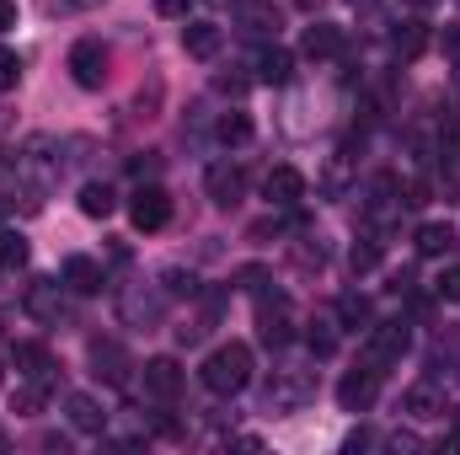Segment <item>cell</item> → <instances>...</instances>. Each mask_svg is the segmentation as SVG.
Listing matches in <instances>:
<instances>
[{"mask_svg": "<svg viewBox=\"0 0 460 455\" xmlns=\"http://www.w3.org/2000/svg\"><path fill=\"white\" fill-rule=\"evenodd\" d=\"M199 380H204V391H215V397H241V391L252 386V348H246V343H220V348L204 359Z\"/></svg>", "mask_w": 460, "mask_h": 455, "instance_id": "6da1fadb", "label": "cell"}, {"mask_svg": "<svg viewBox=\"0 0 460 455\" xmlns=\"http://www.w3.org/2000/svg\"><path fill=\"white\" fill-rule=\"evenodd\" d=\"M16 177H22L32 193L54 188V183H59V145H54L49 134H32V139L22 145V156H16Z\"/></svg>", "mask_w": 460, "mask_h": 455, "instance_id": "7a4b0ae2", "label": "cell"}, {"mask_svg": "<svg viewBox=\"0 0 460 455\" xmlns=\"http://www.w3.org/2000/svg\"><path fill=\"white\" fill-rule=\"evenodd\" d=\"M412 348V333H407V322H375L369 333H364V370H375V375H385L402 353Z\"/></svg>", "mask_w": 460, "mask_h": 455, "instance_id": "3957f363", "label": "cell"}, {"mask_svg": "<svg viewBox=\"0 0 460 455\" xmlns=\"http://www.w3.org/2000/svg\"><path fill=\"white\" fill-rule=\"evenodd\" d=\"M166 306H172V295L166 290H155V284H123L118 290V317H123V327H155L161 317H166Z\"/></svg>", "mask_w": 460, "mask_h": 455, "instance_id": "277c9868", "label": "cell"}, {"mask_svg": "<svg viewBox=\"0 0 460 455\" xmlns=\"http://www.w3.org/2000/svg\"><path fill=\"white\" fill-rule=\"evenodd\" d=\"M257 338L268 343V348H289V338H295V306H289V295H279V290L257 295Z\"/></svg>", "mask_w": 460, "mask_h": 455, "instance_id": "5b68a950", "label": "cell"}, {"mask_svg": "<svg viewBox=\"0 0 460 455\" xmlns=\"http://www.w3.org/2000/svg\"><path fill=\"white\" fill-rule=\"evenodd\" d=\"M311 397H316V375L311 370H273V380L262 391L268 413H300Z\"/></svg>", "mask_w": 460, "mask_h": 455, "instance_id": "8992f818", "label": "cell"}, {"mask_svg": "<svg viewBox=\"0 0 460 455\" xmlns=\"http://www.w3.org/2000/svg\"><path fill=\"white\" fill-rule=\"evenodd\" d=\"M22 311L32 317V322H49V327H59L65 322V279H27V290H22Z\"/></svg>", "mask_w": 460, "mask_h": 455, "instance_id": "52a82bcc", "label": "cell"}, {"mask_svg": "<svg viewBox=\"0 0 460 455\" xmlns=\"http://www.w3.org/2000/svg\"><path fill=\"white\" fill-rule=\"evenodd\" d=\"M70 76H75V86L102 92V86H108V49H102L97 38H81V43L70 49Z\"/></svg>", "mask_w": 460, "mask_h": 455, "instance_id": "ba28073f", "label": "cell"}, {"mask_svg": "<svg viewBox=\"0 0 460 455\" xmlns=\"http://www.w3.org/2000/svg\"><path fill=\"white\" fill-rule=\"evenodd\" d=\"M204 188H209V199H215L220 210H235V204L246 199V166H235V161H215V166L204 172Z\"/></svg>", "mask_w": 460, "mask_h": 455, "instance_id": "9c48e42d", "label": "cell"}, {"mask_svg": "<svg viewBox=\"0 0 460 455\" xmlns=\"http://www.w3.org/2000/svg\"><path fill=\"white\" fill-rule=\"evenodd\" d=\"M128 220L134 230H161L172 220V199H166V188H155V183H145L134 199H128Z\"/></svg>", "mask_w": 460, "mask_h": 455, "instance_id": "30bf717a", "label": "cell"}, {"mask_svg": "<svg viewBox=\"0 0 460 455\" xmlns=\"http://www.w3.org/2000/svg\"><path fill=\"white\" fill-rule=\"evenodd\" d=\"M235 27H241L246 38H279L284 11H279L273 0H235Z\"/></svg>", "mask_w": 460, "mask_h": 455, "instance_id": "8fae6325", "label": "cell"}, {"mask_svg": "<svg viewBox=\"0 0 460 455\" xmlns=\"http://www.w3.org/2000/svg\"><path fill=\"white\" fill-rule=\"evenodd\" d=\"M145 397H155V402H177L182 397V364L172 359V353H161V359H145Z\"/></svg>", "mask_w": 460, "mask_h": 455, "instance_id": "7c38bea8", "label": "cell"}, {"mask_svg": "<svg viewBox=\"0 0 460 455\" xmlns=\"http://www.w3.org/2000/svg\"><path fill=\"white\" fill-rule=\"evenodd\" d=\"M262 199H268L273 210H295V204L305 199V172H295V166H273V172L262 177Z\"/></svg>", "mask_w": 460, "mask_h": 455, "instance_id": "4fadbf2b", "label": "cell"}, {"mask_svg": "<svg viewBox=\"0 0 460 455\" xmlns=\"http://www.w3.org/2000/svg\"><path fill=\"white\" fill-rule=\"evenodd\" d=\"M86 353H92V375H97V380H108V386H123V380H128V353H123V343L92 338Z\"/></svg>", "mask_w": 460, "mask_h": 455, "instance_id": "5bb4252c", "label": "cell"}, {"mask_svg": "<svg viewBox=\"0 0 460 455\" xmlns=\"http://www.w3.org/2000/svg\"><path fill=\"white\" fill-rule=\"evenodd\" d=\"M375 397H380V375H375V370H353V375L338 380V402H343V413H369Z\"/></svg>", "mask_w": 460, "mask_h": 455, "instance_id": "9a60e30c", "label": "cell"}, {"mask_svg": "<svg viewBox=\"0 0 460 455\" xmlns=\"http://www.w3.org/2000/svg\"><path fill=\"white\" fill-rule=\"evenodd\" d=\"M402 407H407V418H418V424H434V418H445V413H450V402H445V391H439L434 380H418V386H407Z\"/></svg>", "mask_w": 460, "mask_h": 455, "instance_id": "2e32d148", "label": "cell"}, {"mask_svg": "<svg viewBox=\"0 0 460 455\" xmlns=\"http://www.w3.org/2000/svg\"><path fill=\"white\" fill-rule=\"evenodd\" d=\"M59 279H65V290H75V295H97L102 284H108V273H102V263L97 257H65V268H59Z\"/></svg>", "mask_w": 460, "mask_h": 455, "instance_id": "e0dca14e", "label": "cell"}, {"mask_svg": "<svg viewBox=\"0 0 460 455\" xmlns=\"http://www.w3.org/2000/svg\"><path fill=\"white\" fill-rule=\"evenodd\" d=\"M11 364H16L22 380H43V386L54 380V353H49L43 343H16V348H11Z\"/></svg>", "mask_w": 460, "mask_h": 455, "instance_id": "ac0fdd59", "label": "cell"}, {"mask_svg": "<svg viewBox=\"0 0 460 455\" xmlns=\"http://www.w3.org/2000/svg\"><path fill=\"white\" fill-rule=\"evenodd\" d=\"M429 43H434V32H429V22H423V16H407V22H396V32H391L396 59H418Z\"/></svg>", "mask_w": 460, "mask_h": 455, "instance_id": "d6986e66", "label": "cell"}, {"mask_svg": "<svg viewBox=\"0 0 460 455\" xmlns=\"http://www.w3.org/2000/svg\"><path fill=\"white\" fill-rule=\"evenodd\" d=\"M257 81H262V86H289V81H295V54L279 49V43H268V49L257 54Z\"/></svg>", "mask_w": 460, "mask_h": 455, "instance_id": "ffe728a7", "label": "cell"}, {"mask_svg": "<svg viewBox=\"0 0 460 455\" xmlns=\"http://www.w3.org/2000/svg\"><path fill=\"white\" fill-rule=\"evenodd\" d=\"M65 413H70V424H75L81 434H102V429H108V413H102L97 397H86V391H70V397H65Z\"/></svg>", "mask_w": 460, "mask_h": 455, "instance_id": "44dd1931", "label": "cell"}, {"mask_svg": "<svg viewBox=\"0 0 460 455\" xmlns=\"http://www.w3.org/2000/svg\"><path fill=\"white\" fill-rule=\"evenodd\" d=\"M348 49L343 27H332V22H316V27H305V59H338Z\"/></svg>", "mask_w": 460, "mask_h": 455, "instance_id": "7402d4cb", "label": "cell"}, {"mask_svg": "<svg viewBox=\"0 0 460 455\" xmlns=\"http://www.w3.org/2000/svg\"><path fill=\"white\" fill-rule=\"evenodd\" d=\"M220 43H226V32H220L215 22H188V27H182V49H188L193 59H215Z\"/></svg>", "mask_w": 460, "mask_h": 455, "instance_id": "603a6c76", "label": "cell"}, {"mask_svg": "<svg viewBox=\"0 0 460 455\" xmlns=\"http://www.w3.org/2000/svg\"><path fill=\"white\" fill-rule=\"evenodd\" d=\"M338 327H348V333H369L375 327V306H369V295H338Z\"/></svg>", "mask_w": 460, "mask_h": 455, "instance_id": "cb8c5ba5", "label": "cell"}, {"mask_svg": "<svg viewBox=\"0 0 460 455\" xmlns=\"http://www.w3.org/2000/svg\"><path fill=\"white\" fill-rule=\"evenodd\" d=\"M456 246V226L450 220H429V226H418V252L423 257H445Z\"/></svg>", "mask_w": 460, "mask_h": 455, "instance_id": "d4e9b609", "label": "cell"}, {"mask_svg": "<svg viewBox=\"0 0 460 455\" xmlns=\"http://www.w3.org/2000/svg\"><path fill=\"white\" fill-rule=\"evenodd\" d=\"M113 210H118V193L108 183H86V188H81V215H86V220H108Z\"/></svg>", "mask_w": 460, "mask_h": 455, "instance_id": "484cf974", "label": "cell"}, {"mask_svg": "<svg viewBox=\"0 0 460 455\" xmlns=\"http://www.w3.org/2000/svg\"><path fill=\"white\" fill-rule=\"evenodd\" d=\"M252 118L246 113H220V123H215V139L226 145V150H241V145H252Z\"/></svg>", "mask_w": 460, "mask_h": 455, "instance_id": "4316f807", "label": "cell"}, {"mask_svg": "<svg viewBox=\"0 0 460 455\" xmlns=\"http://www.w3.org/2000/svg\"><path fill=\"white\" fill-rule=\"evenodd\" d=\"M305 343H311L316 359H332V353H338V322H332V317H311V322H305Z\"/></svg>", "mask_w": 460, "mask_h": 455, "instance_id": "83f0119b", "label": "cell"}, {"mask_svg": "<svg viewBox=\"0 0 460 455\" xmlns=\"http://www.w3.org/2000/svg\"><path fill=\"white\" fill-rule=\"evenodd\" d=\"M43 402H49V386H43V380H22L16 397H11V413H16V418H38Z\"/></svg>", "mask_w": 460, "mask_h": 455, "instance_id": "f1b7e54d", "label": "cell"}, {"mask_svg": "<svg viewBox=\"0 0 460 455\" xmlns=\"http://www.w3.org/2000/svg\"><path fill=\"white\" fill-rule=\"evenodd\" d=\"M27 252H32V246H27L22 230H0V268H5V273L27 268Z\"/></svg>", "mask_w": 460, "mask_h": 455, "instance_id": "f546056e", "label": "cell"}, {"mask_svg": "<svg viewBox=\"0 0 460 455\" xmlns=\"http://www.w3.org/2000/svg\"><path fill=\"white\" fill-rule=\"evenodd\" d=\"M161 290H166L172 300H199V295H204V290H199V279H193V273H182V268H166V273H161Z\"/></svg>", "mask_w": 460, "mask_h": 455, "instance_id": "4dcf8cb0", "label": "cell"}, {"mask_svg": "<svg viewBox=\"0 0 460 455\" xmlns=\"http://www.w3.org/2000/svg\"><path fill=\"white\" fill-rule=\"evenodd\" d=\"M348 263H353V273H375V268H380V236H364V241H353Z\"/></svg>", "mask_w": 460, "mask_h": 455, "instance_id": "1f68e13d", "label": "cell"}, {"mask_svg": "<svg viewBox=\"0 0 460 455\" xmlns=\"http://www.w3.org/2000/svg\"><path fill=\"white\" fill-rule=\"evenodd\" d=\"M295 268L300 273H322L327 268V246L322 241H295Z\"/></svg>", "mask_w": 460, "mask_h": 455, "instance_id": "d6a6232c", "label": "cell"}, {"mask_svg": "<svg viewBox=\"0 0 460 455\" xmlns=\"http://www.w3.org/2000/svg\"><path fill=\"white\" fill-rule=\"evenodd\" d=\"M22 81V54L16 49H0V92H11Z\"/></svg>", "mask_w": 460, "mask_h": 455, "instance_id": "836d02e7", "label": "cell"}, {"mask_svg": "<svg viewBox=\"0 0 460 455\" xmlns=\"http://www.w3.org/2000/svg\"><path fill=\"white\" fill-rule=\"evenodd\" d=\"M49 16H81V11H92V5H102V0H38Z\"/></svg>", "mask_w": 460, "mask_h": 455, "instance_id": "e575fe53", "label": "cell"}, {"mask_svg": "<svg viewBox=\"0 0 460 455\" xmlns=\"http://www.w3.org/2000/svg\"><path fill=\"white\" fill-rule=\"evenodd\" d=\"M235 284H241L246 295H262V290H268V273H262V268H241V273H235Z\"/></svg>", "mask_w": 460, "mask_h": 455, "instance_id": "d590c367", "label": "cell"}, {"mask_svg": "<svg viewBox=\"0 0 460 455\" xmlns=\"http://www.w3.org/2000/svg\"><path fill=\"white\" fill-rule=\"evenodd\" d=\"M434 295H439V300H460V268H445V273H439Z\"/></svg>", "mask_w": 460, "mask_h": 455, "instance_id": "8d00e7d4", "label": "cell"}, {"mask_svg": "<svg viewBox=\"0 0 460 455\" xmlns=\"http://www.w3.org/2000/svg\"><path fill=\"white\" fill-rule=\"evenodd\" d=\"M369 445H380V440H375L369 429H358V434H348V445H343V451H369Z\"/></svg>", "mask_w": 460, "mask_h": 455, "instance_id": "74e56055", "label": "cell"}, {"mask_svg": "<svg viewBox=\"0 0 460 455\" xmlns=\"http://www.w3.org/2000/svg\"><path fill=\"white\" fill-rule=\"evenodd\" d=\"M161 16H188V0H155Z\"/></svg>", "mask_w": 460, "mask_h": 455, "instance_id": "f35d334b", "label": "cell"}, {"mask_svg": "<svg viewBox=\"0 0 460 455\" xmlns=\"http://www.w3.org/2000/svg\"><path fill=\"white\" fill-rule=\"evenodd\" d=\"M215 86H220V92H230V97H241V92H246V81H241V76H220Z\"/></svg>", "mask_w": 460, "mask_h": 455, "instance_id": "ab89813d", "label": "cell"}, {"mask_svg": "<svg viewBox=\"0 0 460 455\" xmlns=\"http://www.w3.org/2000/svg\"><path fill=\"white\" fill-rule=\"evenodd\" d=\"M439 43H445V54H460V27H445V38H439Z\"/></svg>", "mask_w": 460, "mask_h": 455, "instance_id": "60d3db41", "label": "cell"}, {"mask_svg": "<svg viewBox=\"0 0 460 455\" xmlns=\"http://www.w3.org/2000/svg\"><path fill=\"white\" fill-rule=\"evenodd\" d=\"M5 27H16V5H11V0H0V32H5Z\"/></svg>", "mask_w": 460, "mask_h": 455, "instance_id": "b9f144b4", "label": "cell"}, {"mask_svg": "<svg viewBox=\"0 0 460 455\" xmlns=\"http://www.w3.org/2000/svg\"><path fill=\"white\" fill-rule=\"evenodd\" d=\"M450 451H460V407H456V434H450Z\"/></svg>", "mask_w": 460, "mask_h": 455, "instance_id": "7bdbcfd3", "label": "cell"}, {"mask_svg": "<svg viewBox=\"0 0 460 455\" xmlns=\"http://www.w3.org/2000/svg\"><path fill=\"white\" fill-rule=\"evenodd\" d=\"M295 5H300V11H322V0H295Z\"/></svg>", "mask_w": 460, "mask_h": 455, "instance_id": "ee69618b", "label": "cell"}, {"mask_svg": "<svg viewBox=\"0 0 460 455\" xmlns=\"http://www.w3.org/2000/svg\"><path fill=\"white\" fill-rule=\"evenodd\" d=\"M407 5H418V11H423V5H439V0H407Z\"/></svg>", "mask_w": 460, "mask_h": 455, "instance_id": "f6af8a7d", "label": "cell"}, {"mask_svg": "<svg viewBox=\"0 0 460 455\" xmlns=\"http://www.w3.org/2000/svg\"><path fill=\"white\" fill-rule=\"evenodd\" d=\"M204 5H230V0H204Z\"/></svg>", "mask_w": 460, "mask_h": 455, "instance_id": "bcb514c9", "label": "cell"}, {"mask_svg": "<svg viewBox=\"0 0 460 455\" xmlns=\"http://www.w3.org/2000/svg\"><path fill=\"white\" fill-rule=\"evenodd\" d=\"M0 445H5V434H0Z\"/></svg>", "mask_w": 460, "mask_h": 455, "instance_id": "7dc6e473", "label": "cell"}, {"mask_svg": "<svg viewBox=\"0 0 460 455\" xmlns=\"http://www.w3.org/2000/svg\"><path fill=\"white\" fill-rule=\"evenodd\" d=\"M0 380H5V370H0Z\"/></svg>", "mask_w": 460, "mask_h": 455, "instance_id": "c3c4849f", "label": "cell"}, {"mask_svg": "<svg viewBox=\"0 0 460 455\" xmlns=\"http://www.w3.org/2000/svg\"><path fill=\"white\" fill-rule=\"evenodd\" d=\"M456 241H460V236H456Z\"/></svg>", "mask_w": 460, "mask_h": 455, "instance_id": "681fc988", "label": "cell"}]
</instances>
